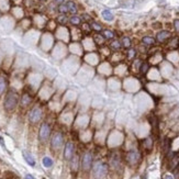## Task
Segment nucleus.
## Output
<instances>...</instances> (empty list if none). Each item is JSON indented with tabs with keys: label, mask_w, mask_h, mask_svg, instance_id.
I'll return each mask as SVG.
<instances>
[{
	"label": "nucleus",
	"mask_w": 179,
	"mask_h": 179,
	"mask_svg": "<svg viewBox=\"0 0 179 179\" xmlns=\"http://www.w3.org/2000/svg\"><path fill=\"white\" fill-rule=\"evenodd\" d=\"M109 172V166L103 162H97L92 165V175L95 179H106Z\"/></svg>",
	"instance_id": "1"
},
{
	"label": "nucleus",
	"mask_w": 179,
	"mask_h": 179,
	"mask_svg": "<svg viewBox=\"0 0 179 179\" xmlns=\"http://www.w3.org/2000/svg\"><path fill=\"white\" fill-rule=\"evenodd\" d=\"M19 102V96L14 91H9L6 95L5 101H3V107L7 111H13L16 108Z\"/></svg>",
	"instance_id": "2"
},
{
	"label": "nucleus",
	"mask_w": 179,
	"mask_h": 179,
	"mask_svg": "<svg viewBox=\"0 0 179 179\" xmlns=\"http://www.w3.org/2000/svg\"><path fill=\"white\" fill-rule=\"evenodd\" d=\"M126 163L130 166H136L137 164L141 162V158H142V155L137 149H131L126 153Z\"/></svg>",
	"instance_id": "3"
},
{
	"label": "nucleus",
	"mask_w": 179,
	"mask_h": 179,
	"mask_svg": "<svg viewBox=\"0 0 179 179\" xmlns=\"http://www.w3.org/2000/svg\"><path fill=\"white\" fill-rule=\"evenodd\" d=\"M93 158H92V154L90 152H86L84 153L82 157V168L85 172H88L90 169H92V165H93Z\"/></svg>",
	"instance_id": "4"
},
{
	"label": "nucleus",
	"mask_w": 179,
	"mask_h": 179,
	"mask_svg": "<svg viewBox=\"0 0 179 179\" xmlns=\"http://www.w3.org/2000/svg\"><path fill=\"white\" fill-rule=\"evenodd\" d=\"M49 135H51V126L49 123L44 122V123L41 124V128L39 131V139L41 142H45V141L49 140Z\"/></svg>",
	"instance_id": "5"
},
{
	"label": "nucleus",
	"mask_w": 179,
	"mask_h": 179,
	"mask_svg": "<svg viewBox=\"0 0 179 179\" xmlns=\"http://www.w3.org/2000/svg\"><path fill=\"white\" fill-rule=\"evenodd\" d=\"M64 144V136L61 132H56L55 134L52 136L51 140V146L53 149H58L61 148L62 145Z\"/></svg>",
	"instance_id": "6"
},
{
	"label": "nucleus",
	"mask_w": 179,
	"mask_h": 179,
	"mask_svg": "<svg viewBox=\"0 0 179 179\" xmlns=\"http://www.w3.org/2000/svg\"><path fill=\"white\" fill-rule=\"evenodd\" d=\"M42 119V110L40 108H33L29 113V121L31 123H37Z\"/></svg>",
	"instance_id": "7"
},
{
	"label": "nucleus",
	"mask_w": 179,
	"mask_h": 179,
	"mask_svg": "<svg viewBox=\"0 0 179 179\" xmlns=\"http://www.w3.org/2000/svg\"><path fill=\"white\" fill-rule=\"evenodd\" d=\"M110 166L114 170L120 169V167H121V156L118 153H113L110 156Z\"/></svg>",
	"instance_id": "8"
},
{
	"label": "nucleus",
	"mask_w": 179,
	"mask_h": 179,
	"mask_svg": "<svg viewBox=\"0 0 179 179\" xmlns=\"http://www.w3.org/2000/svg\"><path fill=\"white\" fill-rule=\"evenodd\" d=\"M156 42L158 43H164L166 41H168L169 39H172V32L168 30H162L159 32H157L156 34Z\"/></svg>",
	"instance_id": "9"
},
{
	"label": "nucleus",
	"mask_w": 179,
	"mask_h": 179,
	"mask_svg": "<svg viewBox=\"0 0 179 179\" xmlns=\"http://www.w3.org/2000/svg\"><path fill=\"white\" fill-rule=\"evenodd\" d=\"M74 153H75V146L72 142H67L65 144V148H64V158L70 161L73 157H74Z\"/></svg>",
	"instance_id": "10"
},
{
	"label": "nucleus",
	"mask_w": 179,
	"mask_h": 179,
	"mask_svg": "<svg viewBox=\"0 0 179 179\" xmlns=\"http://www.w3.org/2000/svg\"><path fill=\"white\" fill-rule=\"evenodd\" d=\"M156 43V39L151 35H146V36L142 37V44L145 45V46H152Z\"/></svg>",
	"instance_id": "11"
},
{
	"label": "nucleus",
	"mask_w": 179,
	"mask_h": 179,
	"mask_svg": "<svg viewBox=\"0 0 179 179\" xmlns=\"http://www.w3.org/2000/svg\"><path fill=\"white\" fill-rule=\"evenodd\" d=\"M101 16L102 18L105 19L106 21H113L114 20V14L112 13L111 10H108V9H105L101 11Z\"/></svg>",
	"instance_id": "12"
},
{
	"label": "nucleus",
	"mask_w": 179,
	"mask_h": 179,
	"mask_svg": "<svg viewBox=\"0 0 179 179\" xmlns=\"http://www.w3.org/2000/svg\"><path fill=\"white\" fill-rule=\"evenodd\" d=\"M66 6H67L68 12H69V13H72L73 16L77 13V11H78V8H77V5L74 2V1H72V0H68L67 2H66Z\"/></svg>",
	"instance_id": "13"
},
{
	"label": "nucleus",
	"mask_w": 179,
	"mask_h": 179,
	"mask_svg": "<svg viewBox=\"0 0 179 179\" xmlns=\"http://www.w3.org/2000/svg\"><path fill=\"white\" fill-rule=\"evenodd\" d=\"M8 86V82H7V78H6L3 75H0V96L2 95L3 92L6 91Z\"/></svg>",
	"instance_id": "14"
},
{
	"label": "nucleus",
	"mask_w": 179,
	"mask_h": 179,
	"mask_svg": "<svg viewBox=\"0 0 179 179\" xmlns=\"http://www.w3.org/2000/svg\"><path fill=\"white\" fill-rule=\"evenodd\" d=\"M22 154H23V157H24V159H26V163H28L30 166H32V167H34V166H35V159H34V157H33V156L31 155L30 153H28V152H26V151H24Z\"/></svg>",
	"instance_id": "15"
},
{
	"label": "nucleus",
	"mask_w": 179,
	"mask_h": 179,
	"mask_svg": "<svg viewBox=\"0 0 179 179\" xmlns=\"http://www.w3.org/2000/svg\"><path fill=\"white\" fill-rule=\"evenodd\" d=\"M31 101H32V98L30 97V95L24 93V95L22 96V98H21V106H22V107H26V106L30 105Z\"/></svg>",
	"instance_id": "16"
},
{
	"label": "nucleus",
	"mask_w": 179,
	"mask_h": 179,
	"mask_svg": "<svg viewBox=\"0 0 179 179\" xmlns=\"http://www.w3.org/2000/svg\"><path fill=\"white\" fill-rule=\"evenodd\" d=\"M121 44H122V47L129 49H131L132 41H131V39L129 36H124V37H122V40H121Z\"/></svg>",
	"instance_id": "17"
},
{
	"label": "nucleus",
	"mask_w": 179,
	"mask_h": 179,
	"mask_svg": "<svg viewBox=\"0 0 179 179\" xmlns=\"http://www.w3.org/2000/svg\"><path fill=\"white\" fill-rule=\"evenodd\" d=\"M69 22L73 24V26H79V24L82 23V18L78 16H76V14H74V16H70Z\"/></svg>",
	"instance_id": "18"
},
{
	"label": "nucleus",
	"mask_w": 179,
	"mask_h": 179,
	"mask_svg": "<svg viewBox=\"0 0 179 179\" xmlns=\"http://www.w3.org/2000/svg\"><path fill=\"white\" fill-rule=\"evenodd\" d=\"M42 163H43V166H44V167L49 168L53 166V159H52L51 157H49V156H45V157L43 158Z\"/></svg>",
	"instance_id": "19"
},
{
	"label": "nucleus",
	"mask_w": 179,
	"mask_h": 179,
	"mask_svg": "<svg viewBox=\"0 0 179 179\" xmlns=\"http://www.w3.org/2000/svg\"><path fill=\"white\" fill-rule=\"evenodd\" d=\"M143 144H144L145 148L151 151L152 147H153V140H152L151 137H147V139H145V140L143 141Z\"/></svg>",
	"instance_id": "20"
},
{
	"label": "nucleus",
	"mask_w": 179,
	"mask_h": 179,
	"mask_svg": "<svg viewBox=\"0 0 179 179\" xmlns=\"http://www.w3.org/2000/svg\"><path fill=\"white\" fill-rule=\"evenodd\" d=\"M102 34H103V36H105V39H107V40L114 39V33H113V31H111V30H103Z\"/></svg>",
	"instance_id": "21"
},
{
	"label": "nucleus",
	"mask_w": 179,
	"mask_h": 179,
	"mask_svg": "<svg viewBox=\"0 0 179 179\" xmlns=\"http://www.w3.org/2000/svg\"><path fill=\"white\" fill-rule=\"evenodd\" d=\"M57 10L61 14H66L68 12V8H67V6H66V3H61V5H58Z\"/></svg>",
	"instance_id": "22"
},
{
	"label": "nucleus",
	"mask_w": 179,
	"mask_h": 179,
	"mask_svg": "<svg viewBox=\"0 0 179 179\" xmlns=\"http://www.w3.org/2000/svg\"><path fill=\"white\" fill-rule=\"evenodd\" d=\"M110 47H111L112 49H120L122 47V44H121V41H118V40H115V41H112L111 44H110Z\"/></svg>",
	"instance_id": "23"
},
{
	"label": "nucleus",
	"mask_w": 179,
	"mask_h": 179,
	"mask_svg": "<svg viewBox=\"0 0 179 179\" xmlns=\"http://www.w3.org/2000/svg\"><path fill=\"white\" fill-rule=\"evenodd\" d=\"M90 26L93 31H96V32H100V31H102V26H101V24L97 23V22H92Z\"/></svg>",
	"instance_id": "24"
},
{
	"label": "nucleus",
	"mask_w": 179,
	"mask_h": 179,
	"mask_svg": "<svg viewBox=\"0 0 179 179\" xmlns=\"http://www.w3.org/2000/svg\"><path fill=\"white\" fill-rule=\"evenodd\" d=\"M148 69H149V64L148 63H143L142 65H141V73H142L143 75L144 74H146L147 72H148Z\"/></svg>",
	"instance_id": "25"
},
{
	"label": "nucleus",
	"mask_w": 179,
	"mask_h": 179,
	"mask_svg": "<svg viewBox=\"0 0 179 179\" xmlns=\"http://www.w3.org/2000/svg\"><path fill=\"white\" fill-rule=\"evenodd\" d=\"M67 20L68 19H67V16H66V14H61V16L57 18V21L62 24H65L66 22H67Z\"/></svg>",
	"instance_id": "26"
},
{
	"label": "nucleus",
	"mask_w": 179,
	"mask_h": 179,
	"mask_svg": "<svg viewBox=\"0 0 179 179\" xmlns=\"http://www.w3.org/2000/svg\"><path fill=\"white\" fill-rule=\"evenodd\" d=\"M74 159H73V165H72V167H73V169L74 170H77L78 169V157L77 156H74Z\"/></svg>",
	"instance_id": "27"
},
{
	"label": "nucleus",
	"mask_w": 179,
	"mask_h": 179,
	"mask_svg": "<svg viewBox=\"0 0 179 179\" xmlns=\"http://www.w3.org/2000/svg\"><path fill=\"white\" fill-rule=\"evenodd\" d=\"M135 54H136V52H135L134 49H129V51H128V57L129 58H133L135 56Z\"/></svg>",
	"instance_id": "28"
},
{
	"label": "nucleus",
	"mask_w": 179,
	"mask_h": 179,
	"mask_svg": "<svg viewBox=\"0 0 179 179\" xmlns=\"http://www.w3.org/2000/svg\"><path fill=\"white\" fill-rule=\"evenodd\" d=\"M174 29L177 33H179V19H175L174 20Z\"/></svg>",
	"instance_id": "29"
},
{
	"label": "nucleus",
	"mask_w": 179,
	"mask_h": 179,
	"mask_svg": "<svg viewBox=\"0 0 179 179\" xmlns=\"http://www.w3.org/2000/svg\"><path fill=\"white\" fill-rule=\"evenodd\" d=\"M163 179H175V177L172 176V175L167 174V175H165V176L163 177Z\"/></svg>",
	"instance_id": "30"
},
{
	"label": "nucleus",
	"mask_w": 179,
	"mask_h": 179,
	"mask_svg": "<svg viewBox=\"0 0 179 179\" xmlns=\"http://www.w3.org/2000/svg\"><path fill=\"white\" fill-rule=\"evenodd\" d=\"M24 179H36V178H35V177H33L32 175L28 174V175H26V177H24Z\"/></svg>",
	"instance_id": "31"
},
{
	"label": "nucleus",
	"mask_w": 179,
	"mask_h": 179,
	"mask_svg": "<svg viewBox=\"0 0 179 179\" xmlns=\"http://www.w3.org/2000/svg\"><path fill=\"white\" fill-rule=\"evenodd\" d=\"M54 1H55V3H57V5H61V3H64L65 0H54Z\"/></svg>",
	"instance_id": "32"
},
{
	"label": "nucleus",
	"mask_w": 179,
	"mask_h": 179,
	"mask_svg": "<svg viewBox=\"0 0 179 179\" xmlns=\"http://www.w3.org/2000/svg\"><path fill=\"white\" fill-rule=\"evenodd\" d=\"M41 1H46V0H41Z\"/></svg>",
	"instance_id": "33"
}]
</instances>
